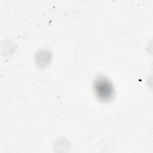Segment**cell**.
Returning a JSON list of instances; mask_svg holds the SVG:
<instances>
[{
  "mask_svg": "<svg viewBox=\"0 0 153 153\" xmlns=\"http://www.w3.org/2000/svg\"><path fill=\"white\" fill-rule=\"evenodd\" d=\"M94 90L96 96L102 101L111 100L114 90L112 83L106 78H98L94 82Z\"/></svg>",
  "mask_w": 153,
  "mask_h": 153,
  "instance_id": "obj_1",
  "label": "cell"
}]
</instances>
